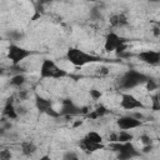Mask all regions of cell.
<instances>
[{"mask_svg": "<svg viewBox=\"0 0 160 160\" xmlns=\"http://www.w3.org/2000/svg\"><path fill=\"white\" fill-rule=\"evenodd\" d=\"M149 76L145 75L144 72H140L138 70L130 69L126 72L122 74V76L119 80V88L122 90H129V89H134L141 84H145L148 81Z\"/></svg>", "mask_w": 160, "mask_h": 160, "instance_id": "6da1fadb", "label": "cell"}, {"mask_svg": "<svg viewBox=\"0 0 160 160\" xmlns=\"http://www.w3.org/2000/svg\"><path fill=\"white\" fill-rule=\"evenodd\" d=\"M109 148L118 152V160H131L140 156V150H138L131 142H110Z\"/></svg>", "mask_w": 160, "mask_h": 160, "instance_id": "7a4b0ae2", "label": "cell"}, {"mask_svg": "<svg viewBox=\"0 0 160 160\" xmlns=\"http://www.w3.org/2000/svg\"><path fill=\"white\" fill-rule=\"evenodd\" d=\"M66 59L75 66H84L86 64L95 62L98 60L96 56L76 48H69V50L66 51Z\"/></svg>", "mask_w": 160, "mask_h": 160, "instance_id": "3957f363", "label": "cell"}, {"mask_svg": "<svg viewBox=\"0 0 160 160\" xmlns=\"http://www.w3.org/2000/svg\"><path fill=\"white\" fill-rule=\"evenodd\" d=\"M66 71L60 69L52 60L50 59H45L42 60L41 65H40V76L42 79H60L66 76Z\"/></svg>", "mask_w": 160, "mask_h": 160, "instance_id": "277c9868", "label": "cell"}, {"mask_svg": "<svg viewBox=\"0 0 160 160\" xmlns=\"http://www.w3.org/2000/svg\"><path fill=\"white\" fill-rule=\"evenodd\" d=\"M30 55H32V51L26 50V49L18 46L15 44H10L8 48V58L11 60L12 65H19L22 60H25Z\"/></svg>", "mask_w": 160, "mask_h": 160, "instance_id": "5b68a950", "label": "cell"}, {"mask_svg": "<svg viewBox=\"0 0 160 160\" xmlns=\"http://www.w3.org/2000/svg\"><path fill=\"white\" fill-rule=\"evenodd\" d=\"M124 44H128V40L122 36H119L116 32L111 31L106 35L105 38V42H104V49L105 51L108 52H111V51H115L119 46L124 45Z\"/></svg>", "mask_w": 160, "mask_h": 160, "instance_id": "8992f818", "label": "cell"}, {"mask_svg": "<svg viewBox=\"0 0 160 160\" xmlns=\"http://www.w3.org/2000/svg\"><path fill=\"white\" fill-rule=\"evenodd\" d=\"M120 106L124 110H135V109H144L145 108V105L139 99H136L132 94H129V92L121 94Z\"/></svg>", "mask_w": 160, "mask_h": 160, "instance_id": "52a82bcc", "label": "cell"}, {"mask_svg": "<svg viewBox=\"0 0 160 160\" xmlns=\"http://www.w3.org/2000/svg\"><path fill=\"white\" fill-rule=\"evenodd\" d=\"M116 125L119 126L120 130H125V131H128V130H131V129L140 128V126L142 125V121L135 119L132 115H125V116H121V118L118 119Z\"/></svg>", "mask_w": 160, "mask_h": 160, "instance_id": "ba28073f", "label": "cell"}, {"mask_svg": "<svg viewBox=\"0 0 160 160\" xmlns=\"http://www.w3.org/2000/svg\"><path fill=\"white\" fill-rule=\"evenodd\" d=\"M60 112V116H76V115H81V108L76 106L72 100L70 99H64L61 101V110L59 111Z\"/></svg>", "mask_w": 160, "mask_h": 160, "instance_id": "9c48e42d", "label": "cell"}, {"mask_svg": "<svg viewBox=\"0 0 160 160\" xmlns=\"http://www.w3.org/2000/svg\"><path fill=\"white\" fill-rule=\"evenodd\" d=\"M138 58L148 64V65H158L160 64V51H155V50H144V51H140Z\"/></svg>", "mask_w": 160, "mask_h": 160, "instance_id": "30bf717a", "label": "cell"}, {"mask_svg": "<svg viewBox=\"0 0 160 160\" xmlns=\"http://www.w3.org/2000/svg\"><path fill=\"white\" fill-rule=\"evenodd\" d=\"M2 115H4L5 118H8L9 120H15V119H18L19 114H18V111H16V108L14 106V96H10V98L6 100V102H5V105H4Z\"/></svg>", "mask_w": 160, "mask_h": 160, "instance_id": "8fae6325", "label": "cell"}, {"mask_svg": "<svg viewBox=\"0 0 160 160\" xmlns=\"http://www.w3.org/2000/svg\"><path fill=\"white\" fill-rule=\"evenodd\" d=\"M109 22L112 28H124L129 24V20L124 12H115V14L110 15Z\"/></svg>", "mask_w": 160, "mask_h": 160, "instance_id": "7c38bea8", "label": "cell"}, {"mask_svg": "<svg viewBox=\"0 0 160 160\" xmlns=\"http://www.w3.org/2000/svg\"><path fill=\"white\" fill-rule=\"evenodd\" d=\"M79 145H80V148H81L85 152H88V154L95 152V151L101 150V149H104V148H105V145H104V144H95V142H91V141H90V140H88L86 138H82V139L80 140Z\"/></svg>", "mask_w": 160, "mask_h": 160, "instance_id": "4fadbf2b", "label": "cell"}, {"mask_svg": "<svg viewBox=\"0 0 160 160\" xmlns=\"http://www.w3.org/2000/svg\"><path fill=\"white\" fill-rule=\"evenodd\" d=\"M35 106H36V109H38L40 112H44V114H45L48 109L52 108V101H51L50 99H45V98H42V96L36 95V96H35Z\"/></svg>", "mask_w": 160, "mask_h": 160, "instance_id": "5bb4252c", "label": "cell"}, {"mask_svg": "<svg viewBox=\"0 0 160 160\" xmlns=\"http://www.w3.org/2000/svg\"><path fill=\"white\" fill-rule=\"evenodd\" d=\"M20 149H21L22 155H25V156H31V155H34V154L36 152V150H38L36 145H35L34 141H31V140L21 141V144H20Z\"/></svg>", "mask_w": 160, "mask_h": 160, "instance_id": "9a60e30c", "label": "cell"}, {"mask_svg": "<svg viewBox=\"0 0 160 160\" xmlns=\"http://www.w3.org/2000/svg\"><path fill=\"white\" fill-rule=\"evenodd\" d=\"M26 82V78L24 74H15L11 76V79L9 80V84L11 86H15V88H20Z\"/></svg>", "mask_w": 160, "mask_h": 160, "instance_id": "2e32d148", "label": "cell"}, {"mask_svg": "<svg viewBox=\"0 0 160 160\" xmlns=\"http://www.w3.org/2000/svg\"><path fill=\"white\" fill-rule=\"evenodd\" d=\"M132 139H134V135L130 134L129 131L121 130L120 132H118V142H131Z\"/></svg>", "mask_w": 160, "mask_h": 160, "instance_id": "e0dca14e", "label": "cell"}, {"mask_svg": "<svg viewBox=\"0 0 160 160\" xmlns=\"http://www.w3.org/2000/svg\"><path fill=\"white\" fill-rule=\"evenodd\" d=\"M85 138H86L88 140H90L91 142L102 144V136H101L99 132H96V131H90V132H88Z\"/></svg>", "mask_w": 160, "mask_h": 160, "instance_id": "ac0fdd59", "label": "cell"}, {"mask_svg": "<svg viewBox=\"0 0 160 160\" xmlns=\"http://www.w3.org/2000/svg\"><path fill=\"white\" fill-rule=\"evenodd\" d=\"M145 85H146V90H149V91H154V90L158 89V82L154 79H151V78L148 79V81L145 82Z\"/></svg>", "mask_w": 160, "mask_h": 160, "instance_id": "d6986e66", "label": "cell"}, {"mask_svg": "<svg viewBox=\"0 0 160 160\" xmlns=\"http://www.w3.org/2000/svg\"><path fill=\"white\" fill-rule=\"evenodd\" d=\"M94 111L96 112L98 118H102V116H105L106 114H109V110H108V108H106V106H104V105H100V106H98V108H96Z\"/></svg>", "mask_w": 160, "mask_h": 160, "instance_id": "ffe728a7", "label": "cell"}, {"mask_svg": "<svg viewBox=\"0 0 160 160\" xmlns=\"http://www.w3.org/2000/svg\"><path fill=\"white\" fill-rule=\"evenodd\" d=\"M151 109L155 111H160V101H159L156 94L151 96Z\"/></svg>", "mask_w": 160, "mask_h": 160, "instance_id": "44dd1931", "label": "cell"}, {"mask_svg": "<svg viewBox=\"0 0 160 160\" xmlns=\"http://www.w3.org/2000/svg\"><path fill=\"white\" fill-rule=\"evenodd\" d=\"M89 94H90V96H91L92 100H99V99L102 96L101 91L98 90V89H90V90H89Z\"/></svg>", "mask_w": 160, "mask_h": 160, "instance_id": "7402d4cb", "label": "cell"}, {"mask_svg": "<svg viewBox=\"0 0 160 160\" xmlns=\"http://www.w3.org/2000/svg\"><path fill=\"white\" fill-rule=\"evenodd\" d=\"M140 142L142 144V146H145V145H151V144H152V139H151L149 135L144 134V135L140 136Z\"/></svg>", "mask_w": 160, "mask_h": 160, "instance_id": "603a6c76", "label": "cell"}, {"mask_svg": "<svg viewBox=\"0 0 160 160\" xmlns=\"http://www.w3.org/2000/svg\"><path fill=\"white\" fill-rule=\"evenodd\" d=\"M11 152H10V150H8V149H2L1 151H0V159L1 160H11Z\"/></svg>", "mask_w": 160, "mask_h": 160, "instance_id": "cb8c5ba5", "label": "cell"}, {"mask_svg": "<svg viewBox=\"0 0 160 160\" xmlns=\"http://www.w3.org/2000/svg\"><path fill=\"white\" fill-rule=\"evenodd\" d=\"M151 32L155 38H160V22H155L152 29H151Z\"/></svg>", "mask_w": 160, "mask_h": 160, "instance_id": "d4e9b609", "label": "cell"}, {"mask_svg": "<svg viewBox=\"0 0 160 160\" xmlns=\"http://www.w3.org/2000/svg\"><path fill=\"white\" fill-rule=\"evenodd\" d=\"M28 96H29V91H28V90L21 89V90L18 91V98H19V100H26Z\"/></svg>", "mask_w": 160, "mask_h": 160, "instance_id": "484cf974", "label": "cell"}, {"mask_svg": "<svg viewBox=\"0 0 160 160\" xmlns=\"http://www.w3.org/2000/svg\"><path fill=\"white\" fill-rule=\"evenodd\" d=\"M45 114H46L48 116H50V118H59V116H60V112H59V111H56V110H54L52 108L48 109Z\"/></svg>", "mask_w": 160, "mask_h": 160, "instance_id": "4316f807", "label": "cell"}, {"mask_svg": "<svg viewBox=\"0 0 160 160\" xmlns=\"http://www.w3.org/2000/svg\"><path fill=\"white\" fill-rule=\"evenodd\" d=\"M90 16L92 18V19H100L101 18V14H100V10H98V9H92L91 11H90Z\"/></svg>", "mask_w": 160, "mask_h": 160, "instance_id": "83f0119b", "label": "cell"}, {"mask_svg": "<svg viewBox=\"0 0 160 160\" xmlns=\"http://www.w3.org/2000/svg\"><path fill=\"white\" fill-rule=\"evenodd\" d=\"M154 150V145L151 144V145H145V146H142V149L140 150V152H142V154H149V152H151Z\"/></svg>", "mask_w": 160, "mask_h": 160, "instance_id": "f1b7e54d", "label": "cell"}, {"mask_svg": "<svg viewBox=\"0 0 160 160\" xmlns=\"http://www.w3.org/2000/svg\"><path fill=\"white\" fill-rule=\"evenodd\" d=\"M16 111H18V114H19L20 116H22V115H25V114L28 112L26 108H25V106H22V105H19V106H16Z\"/></svg>", "mask_w": 160, "mask_h": 160, "instance_id": "f546056e", "label": "cell"}, {"mask_svg": "<svg viewBox=\"0 0 160 160\" xmlns=\"http://www.w3.org/2000/svg\"><path fill=\"white\" fill-rule=\"evenodd\" d=\"M10 38H11V40H19L20 38H22V34H20V32H18V31H12V32H10Z\"/></svg>", "mask_w": 160, "mask_h": 160, "instance_id": "4dcf8cb0", "label": "cell"}, {"mask_svg": "<svg viewBox=\"0 0 160 160\" xmlns=\"http://www.w3.org/2000/svg\"><path fill=\"white\" fill-rule=\"evenodd\" d=\"M75 156H76L75 152H72V151H68V152L64 155V160H72Z\"/></svg>", "mask_w": 160, "mask_h": 160, "instance_id": "1f68e13d", "label": "cell"}, {"mask_svg": "<svg viewBox=\"0 0 160 160\" xmlns=\"http://www.w3.org/2000/svg\"><path fill=\"white\" fill-rule=\"evenodd\" d=\"M99 74L100 75H108L109 74V69L106 66H100L99 68Z\"/></svg>", "mask_w": 160, "mask_h": 160, "instance_id": "d6a6232c", "label": "cell"}, {"mask_svg": "<svg viewBox=\"0 0 160 160\" xmlns=\"http://www.w3.org/2000/svg\"><path fill=\"white\" fill-rule=\"evenodd\" d=\"M90 111H91V110H90L89 106H82V108H81V115H88Z\"/></svg>", "mask_w": 160, "mask_h": 160, "instance_id": "836d02e7", "label": "cell"}, {"mask_svg": "<svg viewBox=\"0 0 160 160\" xmlns=\"http://www.w3.org/2000/svg\"><path fill=\"white\" fill-rule=\"evenodd\" d=\"M135 119H138V120H142L144 119V115L141 114V112H134V114H131Z\"/></svg>", "mask_w": 160, "mask_h": 160, "instance_id": "e575fe53", "label": "cell"}, {"mask_svg": "<svg viewBox=\"0 0 160 160\" xmlns=\"http://www.w3.org/2000/svg\"><path fill=\"white\" fill-rule=\"evenodd\" d=\"M80 125H82V120H76L72 126H74V128H78V126H80Z\"/></svg>", "mask_w": 160, "mask_h": 160, "instance_id": "d590c367", "label": "cell"}, {"mask_svg": "<svg viewBox=\"0 0 160 160\" xmlns=\"http://www.w3.org/2000/svg\"><path fill=\"white\" fill-rule=\"evenodd\" d=\"M39 160H52V159H51L49 155H44V156H41Z\"/></svg>", "mask_w": 160, "mask_h": 160, "instance_id": "8d00e7d4", "label": "cell"}, {"mask_svg": "<svg viewBox=\"0 0 160 160\" xmlns=\"http://www.w3.org/2000/svg\"><path fill=\"white\" fill-rule=\"evenodd\" d=\"M156 95H158V99H159V101H160V91H158Z\"/></svg>", "mask_w": 160, "mask_h": 160, "instance_id": "74e56055", "label": "cell"}, {"mask_svg": "<svg viewBox=\"0 0 160 160\" xmlns=\"http://www.w3.org/2000/svg\"><path fill=\"white\" fill-rule=\"evenodd\" d=\"M72 160H80V159H79V158H78V156H75V158H74V159H72Z\"/></svg>", "mask_w": 160, "mask_h": 160, "instance_id": "f35d334b", "label": "cell"}]
</instances>
